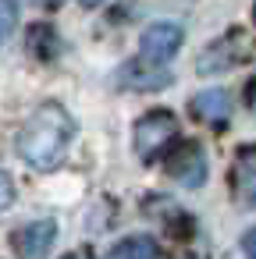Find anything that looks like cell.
Instances as JSON below:
<instances>
[{"label": "cell", "mask_w": 256, "mask_h": 259, "mask_svg": "<svg viewBox=\"0 0 256 259\" xmlns=\"http://www.w3.org/2000/svg\"><path fill=\"white\" fill-rule=\"evenodd\" d=\"M75 139V117L61 103H43L18 128V156L32 170H54L64 163Z\"/></svg>", "instance_id": "6da1fadb"}, {"label": "cell", "mask_w": 256, "mask_h": 259, "mask_svg": "<svg viewBox=\"0 0 256 259\" xmlns=\"http://www.w3.org/2000/svg\"><path fill=\"white\" fill-rule=\"evenodd\" d=\"M249 57H252V36L245 29H231L196 57V71L199 75H221V71H231V68L245 64Z\"/></svg>", "instance_id": "7a4b0ae2"}, {"label": "cell", "mask_w": 256, "mask_h": 259, "mask_svg": "<svg viewBox=\"0 0 256 259\" xmlns=\"http://www.w3.org/2000/svg\"><path fill=\"white\" fill-rule=\"evenodd\" d=\"M174 135H178V121H174L167 110H153V114L139 117L135 128H132V142H135L139 160L150 163L153 156H160V153L174 142Z\"/></svg>", "instance_id": "3957f363"}, {"label": "cell", "mask_w": 256, "mask_h": 259, "mask_svg": "<svg viewBox=\"0 0 256 259\" xmlns=\"http://www.w3.org/2000/svg\"><path fill=\"white\" fill-rule=\"evenodd\" d=\"M164 170L174 178V181H181L185 188H199L203 181H206V153H203V146L199 142H178L167 156H164Z\"/></svg>", "instance_id": "277c9868"}, {"label": "cell", "mask_w": 256, "mask_h": 259, "mask_svg": "<svg viewBox=\"0 0 256 259\" xmlns=\"http://www.w3.org/2000/svg\"><path fill=\"white\" fill-rule=\"evenodd\" d=\"M181 39H185V32H181L178 22H153V25L142 32V39H139V47H142V61H150V64H164V61H171V57L178 54Z\"/></svg>", "instance_id": "5b68a950"}, {"label": "cell", "mask_w": 256, "mask_h": 259, "mask_svg": "<svg viewBox=\"0 0 256 259\" xmlns=\"http://www.w3.org/2000/svg\"><path fill=\"white\" fill-rule=\"evenodd\" d=\"M174 78L171 71H164L160 64H150V61H132V64H121L118 75H114V85L118 89H135V93H153V89H167Z\"/></svg>", "instance_id": "8992f818"}, {"label": "cell", "mask_w": 256, "mask_h": 259, "mask_svg": "<svg viewBox=\"0 0 256 259\" xmlns=\"http://www.w3.org/2000/svg\"><path fill=\"white\" fill-rule=\"evenodd\" d=\"M57 241V224L54 220H32L22 231L11 234V245L18 252V259H47L50 245Z\"/></svg>", "instance_id": "52a82bcc"}, {"label": "cell", "mask_w": 256, "mask_h": 259, "mask_svg": "<svg viewBox=\"0 0 256 259\" xmlns=\"http://www.w3.org/2000/svg\"><path fill=\"white\" fill-rule=\"evenodd\" d=\"M231 188L242 206H256V146L238 149L235 167H231Z\"/></svg>", "instance_id": "ba28073f"}, {"label": "cell", "mask_w": 256, "mask_h": 259, "mask_svg": "<svg viewBox=\"0 0 256 259\" xmlns=\"http://www.w3.org/2000/svg\"><path fill=\"white\" fill-rule=\"evenodd\" d=\"M192 114L206 124H224L231 117V96L224 89H203L192 96Z\"/></svg>", "instance_id": "9c48e42d"}, {"label": "cell", "mask_w": 256, "mask_h": 259, "mask_svg": "<svg viewBox=\"0 0 256 259\" xmlns=\"http://www.w3.org/2000/svg\"><path fill=\"white\" fill-rule=\"evenodd\" d=\"M157 255H160V252H157V241L146 238V234H132V238L118 241V245L107 252V259H157Z\"/></svg>", "instance_id": "30bf717a"}, {"label": "cell", "mask_w": 256, "mask_h": 259, "mask_svg": "<svg viewBox=\"0 0 256 259\" xmlns=\"http://www.w3.org/2000/svg\"><path fill=\"white\" fill-rule=\"evenodd\" d=\"M29 47H32V54L36 57H54L57 54V36H54V29L50 25H36L32 32H29Z\"/></svg>", "instance_id": "8fae6325"}, {"label": "cell", "mask_w": 256, "mask_h": 259, "mask_svg": "<svg viewBox=\"0 0 256 259\" xmlns=\"http://www.w3.org/2000/svg\"><path fill=\"white\" fill-rule=\"evenodd\" d=\"M18 25V4L15 0H0V43H4Z\"/></svg>", "instance_id": "7c38bea8"}, {"label": "cell", "mask_w": 256, "mask_h": 259, "mask_svg": "<svg viewBox=\"0 0 256 259\" xmlns=\"http://www.w3.org/2000/svg\"><path fill=\"white\" fill-rule=\"evenodd\" d=\"M11 202H15V181H11L4 170H0V213H4Z\"/></svg>", "instance_id": "4fadbf2b"}, {"label": "cell", "mask_w": 256, "mask_h": 259, "mask_svg": "<svg viewBox=\"0 0 256 259\" xmlns=\"http://www.w3.org/2000/svg\"><path fill=\"white\" fill-rule=\"evenodd\" d=\"M242 248H245V259H256V227H252V231H245Z\"/></svg>", "instance_id": "5bb4252c"}, {"label": "cell", "mask_w": 256, "mask_h": 259, "mask_svg": "<svg viewBox=\"0 0 256 259\" xmlns=\"http://www.w3.org/2000/svg\"><path fill=\"white\" fill-rule=\"evenodd\" d=\"M245 103H249V110L256 114V75L249 78V85H245Z\"/></svg>", "instance_id": "9a60e30c"}, {"label": "cell", "mask_w": 256, "mask_h": 259, "mask_svg": "<svg viewBox=\"0 0 256 259\" xmlns=\"http://www.w3.org/2000/svg\"><path fill=\"white\" fill-rule=\"evenodd\" d=\"M29 4H36V8H57L61 0H29Z\"/></svg>", "instance_id": "2e32d148"}, {"label": "cell", "mask_w": 256, "mask_h": 259, "mask_svg": "<svg viewBox=\"0 0 256 259\" xmlns=\"http://www.w3.org/2000/svg\"><path fill=\"white\" fill-rule=\"evenodd\" d=\"M82 8H96V4H103V0H79Z\"/></svg>", "instance_id": "e0dca14e"}, {"label": "cell", "mask_w": 256, "mask_h": 259, "mask_svg": "<svg viewBox=\"0 0 256 259\" xmlns=\"http://www.w3.org/2000/svg\"><path fill=\"white\" fill-rule=\"evenodd\" d=\"M64 259H89V255H82V252H71V255H64Z\"/></svg>", "instance_id": "ac0fdd59"}, {"label": "cell", "mask_w": 256, "mask_h": 259, "mask_svg": "<svg viewBox=\"0 0 256 259\" xmlns=\"http://www.w3.org/2000/svg\"><path fill=\"white\" fill-rule=\"evenodd\" d=\"M252 22H256V4H252Z\"/></svg>", "instance_id": "d6986e66"}]
</instances>
